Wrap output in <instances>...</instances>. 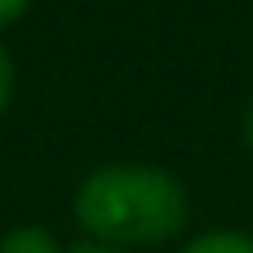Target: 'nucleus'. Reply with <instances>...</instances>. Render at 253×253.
Instances as JSON below:
<instances>
[{"label":"nucleus","mask_w":253,"mask_h":253,"mask_svg":"<svg viewBox=\"0 0 253 253\" xmlns=\"http://www.w3.org/2000/svg\"><path fill=\"white\" fill-rule=\"evenodd\" d=\"M71 209H76V222L89 236V245L120 253L165 245L191 218L187 187L165 165H147V160L98 165L76 187Z\"/></svg>","instance_id":"obj_1"},{"label":"nucleus","mask_w":253,"mask_h":253,"mask_svg":"<svg viewBox=\"0 0 253 253\" xmlns=\"http://www.w3.org/2000/svg\"><path fill=\"white\" fill-rule=\"evenodd\" d=\"M0 253H62L58 236L40 222H18L0 236Z\"/></svg>","instance_id":"obj_2"},{"label":"nucleus","mask_w":253,"mask_h":253,"mask_svg":"<svg viewBox=\"0 0 253 253\" xmlns=\"http://www.w3.org/2000/svg\"><path fill=\"white\" fill-rule=\"evenodd\" d=\"M182 253H253V236L249 231H205L191 245H182Z\"/></svg>","instance_id":"obj_3"},{"label":"nucleus","mask_w":253,"mask_h":253,"mask_svg":"<svg viewBox=\"0 0 253 253\" xmlns=\"http://www.w3.org/2000/svg\"><path fill=\"white\" fill-rule=\"evenodd\" d=\"M13 80H18V71H13V53H9L4 40H0V116H4V107H9V98H13Z\"/></svg>","instance_id":"obj_4"},{"label":"nucleus","mask_w":253,"mask_h":253,"mask_svg":"<svg viewBox=\"0 0 253 253\" xmlns=\"http://www.w3.org/2000/svg\"><path fill=\"white\" fill-rule=\"evenodd\" d=\"M27 9H31V0H0V27H13Z\"/></svg>","instance_id":"obj_5"},{"label":"nucleus","mask_w":253,"mask_h":253,"mask_svg":"<svg viewBox=\"0 0 253 253\" xmlns=\"http://www.w3.org/2000/svg\"><path fill=\"white\" fill-rule=\"evenodd\" d=\"M245 147L253 151V102L245 107Z\"/></svg>","instance_id":"obj_6"},{"label":"nucleus","mask_w":253,"mask_h":253,"mask_svg":"<svg viewBox=\"0 0 253 253\" xmlns=\"http://www.w3.org/2000/svg\"><path fill=\"white\" fill-rule=\"evenodd\" d=\"M67 253H120V249H102V245H76V249H67Z\"/></svg>","instance_id":"obj_7"}]
</instances>
